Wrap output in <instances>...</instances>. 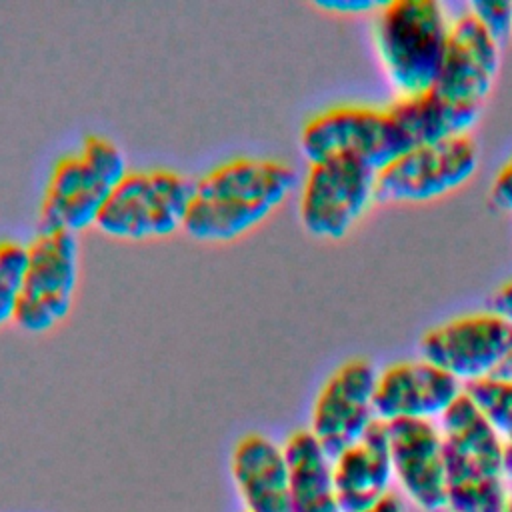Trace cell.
<instances>
[{
	"label": "cell",
	"mask_w": 512,
	"mask_h": 512,
	"mask_svg": "<svg viewBox=\"0 0 512 512\" xmlns=\"http://www.w3.org/2000/svg\"><path fill=\"white\" fill-rule=\"evenodd\" d=\"M298 182L292 164L270 156H234L194 180L184 230L204 242L234 240L266 220Z\"/></svg>",
	"instance_id": "cell-1"
},
{
	"label": "cell",
	"mask_w": 512,
	"mask_h": 512,
	"mask_svg": "<svg viewBox=\"0 0 512 512\" xmlns=\"http://www.w3.org/2000/svg\"><path fill=\"white\" fill-rule=\"evenodd\" d=\"M452 18L436 0H384L372 14V44L398 96L436 84Z\"/></svg>",
	"instance_id": "cell-2"
},
{
	"label": "cell",
	"mask_w": 512,
	"mask_h": 512,
	"mask_svg": "<svg viewBox=\"0 0 512 512\" xmlns=\"http://www.w3.org/2000/svg\"><path fill=\"white\" fill-rule=\"evenodd\" d=\"M128 172L124 148L104 136L88 134L78 148L54 160L40 208V230H80L94 226L108 196Z\"/></svg>",
	"instance_id": "cell-3"
},
{
	"label": "cell",
	"mask_w": 512,
	"mask_h": 512,
	"mask_svg": "<svg viewBox=\"0 0 512 512\" xmlns=\"http://www.w3.org/2000/svg\"><path fill=\"white\" fill-rule=\"evenodd\" d=\"M192 190L194 180L174 168H128L94 226L118 240L168 236L184 228Z\"/></svg>",
	"instance_id": "cell-4"
},
{
	"label": "cell",
	"mask_w": 512,
	"mask_h": 512,
	"mask_svg": "<svg viewBox=\"0 0 512 512\" xmlns=\"http://www.w3.org/2000/svg\"><path fill=\"white\" fill-rule=\"evenodd\" d=\"M410 148L388 106L332 104L314 112L300 130V150L308 162L350 156L378 172Z\"/></svg>",
	"instance_id": "cell-5"
},
{
	"label": "cell",
	"mask_w": 512,
	"mask_h": 512,
	"mask_svg": "<svg viewBox=\"0 0 512 512\" xmlns=\"http://www.w3.org/2000/svg\"><path fill=\"white\" fill-rule=\"evenodd\" d=\"M376 202V170L350 156L308 162L298 216L316 238H344Z\"/></svg>",
	"instance_id": "cell-6"
},
{
	"label": "cell",
	"mask_w": 512,
	"mask_h": 512,
	"mask_svg": "<svg viewBox=\"0 0 512 512\" xmlns=\"http://www.w3.org/2000/svg\"><path fill=\"white\" fill-rule=\"evenodd\" d=\"M28 258L14 322L32 334L60 324L74 302L80 274V244L68 230H38L26 244Z\"/></svg>",
	"instance_id": "cell-7"
},
{
	"label": "cell",
	"mask_w": 512,
	"mask_h": 512,
	"mask_svg": "<svg viewBox=\"0 0 512 512\" xmlns=\"http://www.w3.org/2000/svg\"><path fill=\"white\" fill-rule=\"evenodd\" d=\"M480 152L470 134L418 144L376 172V202L424 204L464 186L478 170Z\"/></svg>",
	"instance_id": "cell-8"
},
{
	"label": "cell",
	"mask_w": 512,
	"mask_h": 512,
	"mask_svg": "<svg viewBox=\"0 0 512 512\" xmlns=\"http://www.w3.org/2000/svg\"><path fill=\"white\" fill-rule=\"evenodd\" d=\"M510 350L512 324L492 310L454 316L428 328L418 342V356L462 386L496 374Z\"/></svg>",
	"instance_id": "cell-9"
},
{
	"label": "cell",
	"mask_w": 512,
	"mask_h": 512,
	"mask_svg": "<svg viewBox=\"0 0 512 512\" xmlns=\"http://www.w3.org/2000/svg\"><path fill=\"white\" fill-rule=\"evenodd\" d=\"M376 376L378 370L368 358H350L320 384L312 400L308 430L332 456L356 442L378 420Z\"/></svg>",
	"instance_id": "cell-10"
},
{
	"label": "cell",
	"mask_w": 512,
	"mask_h": 512,
	"mask_svg": "<svg viewBox=\"0 0 512 512\" xmlns=\"http://www.w3.org/2000/svg\"><path fill=\"white\" fill-rule=\"evenodd\" d=\"M394 482L406 504L420 512H446L444 442L432 420L386 424Z\"/></svg>",
	"instance_id": "cell-11"
},
{
	"label": "cell",
	"mask_w": 512,
	"mask_h": 512,
	"mask_svg": "<svg viewBox=\"0 0 512 512\" xmlns=\"http://www.w3.org/2000/svg\"><path fill=\"white\" fill-rule=\"evenodd\" d=\"M500 70V44L470 12L452 18L440 72L432 90L450 102L480 108Z\"/></svg>",
	"instance_id": "cell-12"
},
{
	"label": "cell",
	"mask_w": 512,
	"mask_h": 512,
	"mask_svg": "<svg viewBox=\"0 0 512 512\" xmlns=\"http://www.w3.org/2000/svg\"><path fill=\"white\" fill-rule=\"evenodd\" d=\"M464 386L424 358L398 360L378 370L374 388L376 418L384 424L396 420L436 422L462 394Z\"/></svg>",
	"instance_id": "cell-13"
},
{
	"label": "cell",
	"mask_w": 512,
	"mask_h": 512,
	"mask_svg": "<svg viewBox=\"0 0 512 512\" xmlns=\"http://www.w3.org/2000/svg\"><path fill=\"white\" fill-rule=\"evenodd\" d=\"M230 476L244 512H292L284 448L272 436L242 434L230 450Z\"/></svg>",
	"instance_id": "cell-14"
},
{
	"label": "cell",
	"mask_w": 512,
	"mask_h": 512,
	"mask_svg": "<svg viewBox=\"0 0 512 512\" xmlns=\"http://www.w3.org/2000/svg\"><path fill=\"white\" fill-rule=\"evenodd\" d=\"M332 458L340 512H360L392 492L394 472L384 422L376 420L356 442Z\"/></svg>",
	"instance_id": "cell-15"
},
{
	"label": "cell",
	"mask_w": 512,
	"mask_h": 512,
	"mask_svg": "<svg viewBox=\"0 0 512 512\" xmlns=\"http://www.w3.org/2000/svg\"><path fill=\"white\" fill-rule=\"evenodd\" d=\"M292 512H340L334 492L332 454L308 428L292 430L284 442Z\"/></svg>",
	"instance_id": "cell-16"
},
{
	"label": "cell",
	"mask_w": 512,
	"mask_h": 512,
	"mask_svg": "<svg viewBox=\"0 0 512 512\" xmlns=\"http://www.w3.org/2000/svg\"><path fill=\"white\" fill-rule=\"evenodd\" d=\"M448 460L504 476V440L462 394L436 420Z\"/></svg>",
	"instance_id": "cell-17"
},
{
	"label": "cell",
	"mask_w": 512,
	"mask_h": 512,
	"mask_svg": "<svg viewBox=\"0 0 512 512\" xmlns=\"http://www.w3.org/2000/svg\"><path fill=\"white\" fill-rule=\"evenodd\" d=\"M386 106L402 128L410 146L470 134L482 112L480 108L450 102L436 90L418 96H398Z\"/></svg>",
	"instance_id": "cell-18"
},
{
	"label": "cell",
	"mask_w": 512,
	"mask_h": 512,
	"mask_svg": "<svg viewBox=\"0 0 512 512\" xmlns=\"http://www.w3.org/2000/svg\"><path fill=\"white\" fill-rule=\"evenodd\" d=\"M446 474V512H506L512 490L504 476L448 458Z\"/></svg>",
	"instance_id": "cell-19"
},
{
	"label": "cell",
	"mask_w": 512,
	"mask_h": 512,
	"mask_svg": "<svg viewBox=\"0 0 512 512\" xmlns=\"http://www.w3.org/2000/svg\"><path fill=\"white\" fill-rule=\"evenodd\" d=\"M464 394L504 440L512 442V380L490 374L464 384Z\"/></svg>",
	"instance_id": "cell-20"
},
{
	"label": "cell",
	"mask_w": 512,
	"mask_h": 512,
	"mask_svg": "<svg viewBox=\"0 0 512 512\" xmlns=\"http://www.w3.org/2000/svg\"><path fill=\"white\" fill-rule=\"evenodd\" d=\"M28 246L16 238H0V326L14 322L26 270Z\"/></svg>",
	"instance_id": "cell-21"
},
{
	"label": "cell",
	"mask_w": 512,
	"mask_h": 512,
	"mask_svg": "<svg viewBox=\"0 0 512 512\" xmlns=\"http://www.w3.org/2000/svg\"><path fill=\"white\" fill-rule=\"evenodd\" d=\"M466 12H470L500 46L512 38V2L474 0L466 6Z\"/></svg>",
	"instance_id": "cell-22"
},
{
	"label": "cell",
	"mask_w": 512,
	"mask_h": 512,
	"mask_svg": "<svg viewBox=\"0 0 512 512\" xmlns=\"http://www.w3.org/2000/svg\"><path fill=\"white\" fill-rule=\"evenodd\" d=\"M490 204L506 214H512V156L494 174L488 190Z\"/></svg>",
	"instance_id": "cell-23"
},
{
	"label": "cell",
	"mask_w": 512,
	"mask_h": 512,
	"mask_svg": "<svg viewBox=\"0 0 512 512\" xmlns=\"http://www.w3.org/2000/svg\"><path fill=\"white\" fill-rule=\"evenodd\" d=\"M384 0H316L314 6L324 10V12H334V14H374Z\"/></svg>",
	"instance_id": "cell-24"
},
{
	"label": "cell",
	"mask_w": 512,
	"mask_h": 512,
	"mask_svg": "<svg viewBox=\"0 0 512 512\" xmlns=\"http://www.w3.org/2000/svg\"><path fill=\"white\" fill-rule=\"evenodd\" d=\"M488 310L496 312L498 316H502L506 322L512 324V278L494 290Z\"/></svg>",
	"instance_id": "cell-25"
},
{
	"label": "cell",
	"mask_w": 512,
	"mask_h": 512,
	"mask_svg": "<svg viewBox=\"0 0 512 512\" xmlns=\"http://www.w3.org/2000/svg\"><path fill=\"white\" fill-rule=\"evenodd\" d=\"M360 512H408V506H406V500L392 490L390 494H386L384 498H380L378 502H374L372 506Z\"/></svg>",
	"instance_id": "cell-26"
},
{
	"label": "cell",
	"mask_w": 512,
	"mask_h": 512,
	"mask_svg": "<svg viewBox=\"0 0 512 512\" xmlns=\"http://www.w3.org/2000/svg\"><path fill=\"white\" fill-rule=\"evenodd\" d=\"M504 478L512 486V442L504 444Z\"/></svg>",
	"instance_id": "cell-27"
},
{
	"label": "cell",
	"mask_w": 512,
	"mask_h": 512,
	"mask_svg": "<svg viewBox=\"0 0 512 512\" xmlns=\"http://www.w3.org/2000/svg\"><path fill=\"white\" fill-rule=\"evenodd\" d=\"M496 374H500V376H504V378H510V380H512V350L508 352L506 360L502 362V366L498 368V372H496Z\"/></svg>",
	"instance_id": "cell-28"
},
{
	"label": "cell",
	"mask_w": 512,
	"mask_h": 512,
	"mask_svg": "<svg viewBox=\"0 0 512 512\" xmlns=\"http://www.w3.org/2000/svg\"><path fill=\"white\" fill-rule=\"evenodd\" d=\"M506 512H512V500H510V504H508V508H506Z\"/></svg>",
	"instance_id": "cell-29"
},
{
	"label": "cell",
	"mask_w": 512,
	"mask_h": 512,
	"mask_svg": "<svg viewBox=\"0 0 512 512\" xmlns=\"http://www.w3.org/2000/svg\"><path fill=\"white\" fill-rule=\"evenodd\" d=\"M510 490H512V486H510Z\"/></svg>",
	"instance_id": "cell-30"
},
{
	"label": "cell",
	"mask_w": 512,
	"mask_h": 512,
	"mask_svg": "<svg viewBox=\"0 0 512 512\" xmlns=\"http://www.w3.org/2000/svg\"><path fill=\"white\" fill-rule=\"evenodd\" d=\"M510 40H512V38H510Z\"/></svg>",
	"instance_id": "cell-31"
}]
</instances>
